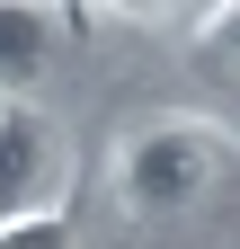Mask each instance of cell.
Segmentation results:
<instances>
[{
    "label": "cell",
    "instance_id": "277c9868",
    "mask_svg": "<svg viewBox=\"0 0 240 249\" xmlns=\"http://www.w3.org/2000/svg\"><path fill=\"white\" fill-rule=\"evenodd\" d=\"M196 45L214 53V62H231V71H240V0H223V9L196 18Z\"/></svg>",
    "mask_w": 240,
    "mask_h": 249
},
{
    "label": "cell",
    "instance_id": "7a4b0ae2",
    "mask_svg": "<svg viewBox=\"0 0 240 249\" xmlns=\"http://www.w3.org/2000/svg\"><path fill=\"white\" fill-rule=\"evenodd\" d=\"M71 134L45 107H0V223H36V213H63L71 196Z\"/></svg>",
    "mask_w": 240,
    "mask_h": 249
},
{
    "label": "cell",
    "instance_id": "6da1fadb",
    "mask_svg": "<svg viewBox=\"0 0 240 249\" xmlns=\"http://www.w3.org/2000/svg\"><path fill=\"white\" fill-rule=\"evenodd\" d=\"M107 187H116L125 223H187L240 187V134L214 116H152L116 142Z\"/></svg>",
    "mask_w": 240,
    "mask_h": 249
},
{
    "label": "cell",
    "instance_id": "3957f363",
    "mask_svg": "<svg viewBox=\"0 0 240 249\" xmlns=\"http://www.w3.org/2000/svg\"><path fill=\"white\" fill-rule=\"evenodd\" d=\"M53 53H63V9L0 0V107H27V89L53 71Z\"/></svg>",
    "mask_w": 240,
    "mask_h": 249
},
{
    "label": "cell",
    "instance_id": "5b68a950",
    "mask_svg": "<svg viewBox=\"0 0 240 249\" xmlns=\"http://www.w3.org/2000/svg\"><path fill=\"white\" fill-rule=\"evenodd\" d=\"M0 249H71V213H36V223H0Z\"/></svg>",
    "mask_w": 240,
    "mask_h": 249
}]
</instances>
